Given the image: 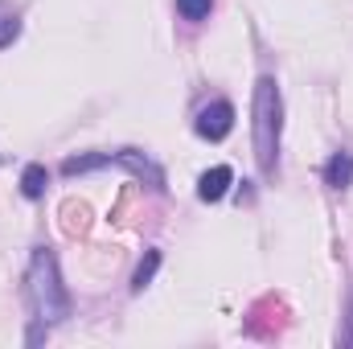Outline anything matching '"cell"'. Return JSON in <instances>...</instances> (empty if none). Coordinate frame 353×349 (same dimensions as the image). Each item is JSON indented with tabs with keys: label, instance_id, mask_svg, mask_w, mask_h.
Masks as SVG:
<instances>
[{
	"label": "cell",
	"instance_id": "8992f818",
	"mask_svg": "<svg viewBox=\"0 0 353 349\" xmlns=\"http://www.w3.org/2000/svg\"><path fill=\"white\" fill-rule=\"evenodd\" d=\"M46 181H50L46 165H29V169L21 173V193L33 201V197H41V193H46Z\"/></svg>",
	"mask_w": 353,
	"mask_h": 349
},
{
	"label": "cell",
	"instance_id": "52a82bcc",
	"mask_svg": "<svg viewBox=\"0 0 353 349\" xmlns=\"http://www.w3.org/2000/svg\"><path fill=\"white\" fill-rule=\"evenodd\" d=\"M157 267H161V251H148V255H144V263L136 267V275H132V288H136V292H144V288L152 283Z\"/></svg>",
	"mask_w": 353,
	"mask_h": 349
},
{
	"label": "cell",
	"instance_id": "ba28073f",
	"mask_svg": "<svg viewBox=\"0 0 353 349\" xmlns=\"http://www.w3.org/2000/svg\"><path fill=\"white\" fill-rule=\"evenodd\" d=\"M210 8H214V0H176V12H181L185 21H205Z\"/></svg>",
	"mask_w": 353,
	"mask_h": 349
},
{
	"label": "cell",
	"instance_id": "7a4b0ae2",
	"mask_svg": "<svg viewBox=\"0 0 353 349\" xmlns=\"http://www.w3.org/2000/svg\"><path fill=\"white\" fill-rule=\"evenodd\" d=\"M25 283H29V304H33L37 325L50 329V325H62L70 317V292L62 283V271H58V259H54L50 247H37L33 251Z\"/></svg>",
	"mask_w": 353,
	"mask_h": 349
},
{
	"label": "cell",
	"instance_id": "277c9868",
	"mask_svg": "<svg viewBox=\"0 0 353 349\" xmlns=\"http://www.w3.org/2000/svg\"><path fill=\"white\" fill-rule=\"evenodd\" d=\"M230 185H234V173L226 165H214L210 173H201V181H197V197L201 201H222L230 193Z\"/></svg>",
	"mask_w": 353,
	"mask_h": 349
},
{
	"label": "cell",
	"instance_id": "9c48e42d",
	"mask_svg": "<svg viewBox=\"0 0 353 349\" xmlns=\"http://www.w3.org/2000/svg\"><path fill=\"white\" fill-rule=\"evenodd\" d=\"M17 29H21V25H17L12 17H4V21H0V46H8V41L17 37Z\"/></svg>",
	"mask_w": 353,
	"mask_h": 349
},
{
	"label": "cell",
	"instance_id": "30bf717a",
	"mask_svg": "<svg viewBox=\"0 0 353 349\" xmlns=\"http://www.w3.org/2000/svg\"><path fill=\"white\" fill-rule=\"evenodd\" d=\"M345 333H341V346H353V288H350V317H345Z\"/></svg>",
	"mask_w": 353,
	"mask_h": 349
},
{
	"label": "cell",
	"instance_id": "3957f363",
	"mask_svg": "<svg viewBox=\"0 0 353 349\" xmlns=\"http://www.w3.org/2000/svg\"><path fill=\"white\" fill-rule=\"evenodd\" d=\"M193 128H197L201 140H226L230 128H234V107H230L226 99H214V103H205V107L197 111Z\"/></svg>",
	"mask_w": 353,
	"mask_h": 349
},
{
	"label": "cell",
	"instance_id": "5b68a950",
	"mask_svg": "<svg viewBox=\"0 0 353 349\" xmlns=\"http://www.w3.org/2000/svg\"><path fill=\"white\" fill-rule=\"evenodd\" d=\"M325 185H329V189H350L353 185V152L350 148H341V152L329 157V165H325Z\"/></svg>",
	"mask_w": 353,
	"mask_h": 349
},
{
	"label": "cell",
	"instance_id": "6da1fadb",
	"mask_svg": "<svg viewBox=\"0 0 353 349\" xmlns=\"http://www.w3.org/2000/svg\"><path fill=\"white\" fill-rule=\"evenodd\" d=\"M279 140H283V94H279V83L263 74L251 99V144L263 177H271L279 165Z\"/></svg>",
	"mask_w": 353,
	"mask_h": 349
}]
</instances>
